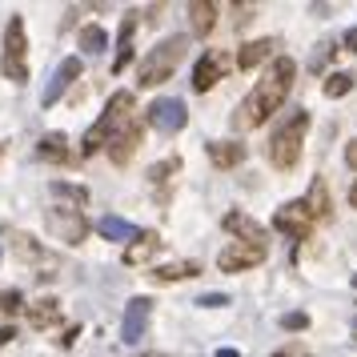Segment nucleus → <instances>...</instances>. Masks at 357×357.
Instances as JSON below:
<instances>
[{
	"label": "nucleus",
	"mask_w": 357,
	"mask_h": 357,
	"mask_svg": "<svg viewBox=\"0 0 357 357\" xmlns=\"http://www.w3.org/2000/svg\"><path fill=\"white\" fill-rule=\"evenodd\" d=\"M293 77H297V61H293V56H277L273 65H269V73L253 84V93L233 109V116H229L233 132L261 129V125L285 105V97H289V89H293Z\"/></svg>",
	"instance_id": "f257e3e1"
},
{
	"label": "nucleus",
	"mask_w": 357,
	"mask_h": 357,
	"mask_svg": "<svg viewBox=\"0 0 357 357\" xmlns=\"http://www.w3.org/2000/svg\"><path fill=\"white\" fill-rule=\"evenodd\" d=\"M185 52H189V36H169V40H161V45H153V49L141 56V65H137V81H141V89H157V84H165L173 73H177L181 61H185Z\"/></svg>",
	"instance_id": "f03ea898"
},
{
	"label": "nucleus",
	"mask_w": 357,
	"mask_h": 357,
	"mask_svg": "<svg viewBox=\"0 0 357 357\" xmlns=\"http://www.w3.org/2000/svg\"><path fill=\"white\" fill-rule=\"evenodd\" d=\"M305 129H309V113L305 109H297V113L281 125V129L269 137V145H265V157H269V165L273 169H281V173H289L293 165L301 161V145H305Z\"/></svg>",
	"instance_id": "7ed1b4c3"
},
{
	"label": "nucleus",
	"mask_w": 357,
	"mask_h": 357,
	"mask_svg": "<svg viewBox=\"0 0 357 357\" xmlns=\"http://www.w3.org/2000/svg\"><path fill=\"white\" fill-rule=\"evenodd\" d=\"M4 77L13 84H29V40H24V17H13L4 29Z\"/></svg>",
	"instance_id": "20e7f679"
},
{
	"label": "nucleus",
	"mask_w": 357,
	"mask_h": 357,
	"mask_svg": "<svg viewBox=\"0 0 357 357\" xmlns=\"http://www.w3.org/2000/svg\"><path fill=\"white\" fill-rule=\"evenodd\" d=\"M45 229L65 245H81L84 237H89V221H84V213L73 209V205H52V209H45Z\"/></svg>",
	"instance_id": "39448f33"
},
{
	"label": "nucleus",
	"mask_w": 357,
	"mask_h": 357,
	"mask_svg": "<svg viewBox=\"0 0 357 357\" xmlns=\"http://www.w3.org/2000/svg\"><path fill=\"white\" fill-rule=\"evenodd\" d=\"M145 125L157 129V132H165V137H173V132H181L185 125H189V109H185L181 97H157L145 109Z\"/></svg>",
	"instance_id": "423d86ee"
},
{
	"label": "nucleus",
	"mask_w": 357,
	"mask_h": 357,
	"mask_svg": "<svg viewBox=\"0 0 357 357\" xmlns=\"http://www.w3.org/2000/svg\"><path fill=\"white\" fill-rule=\"evenodd\" d=\"M313 217H309L305 201H289V205H281V209L273 213V229L277 233H285L289 241H305L309 233H313Z\"/></svg>",
	"instance_id": "0eeeda50"
},
{
	"label": "nucleus",
	"mask_w": 357,
	"mask_h": 357,
	"mask_svg": "<svg viewBox=\"0 0 357 357\" xmlns=\"http://www.w3.org/2000/svg\"><path fill=\"white\" fill-rule=\"evenodd\" d=\"M237 68V56H229V52H205L201 61H197V68H193V89L197 93H209L213 84L221 81L225 73H233Z\"/></svg>",
	"instance_id": "6e6552de"
},
{
	"label": "nucleus",
	"mask_w": 357,
	"mask_h": 357,
	"mask_svg": "<svg viewBox=\"0 0 357 357\" xmlns=\"http://www.w3.org/2000/svg\"><path fill=\"white\" fill-rule=\"evenodd\" d=\"M265 253L269 249H261V245H229V249H221V257H217V269L221 273H245V269H257L261 261H265Z\"/></svg>",
	"instance_id": "1a4fd4ad"
},
{
	"label": "nucleus",
	"mask_w": 357,
	"mask_h": 357,
	"mask_svg": "<svg viewBox=\"0 0 357 357\" xmlns=\"http://www.w3.org/2000/svg\"><path fill=\"white\" fill-rule=\"evenodd\" d=\"M81 73H84V61H81V56H65V61L56 65V73H52V81H49V89H45L40 105H45V109H52V105L65 97L68 89H73V81H81Z\"/></svg>",
	"instance_id": "9d476101"
},
{
	"label": "nucleus",
	"mask_w": 357,
	"mask_h": 357,
	"mask_svg": "<svg viewBox=\"0 0 357 357\" xmlns=\"http://www.w3.org/2000/svg\"><path fill=\"white\" fill-rule=\"evenodd\" d=\"M221 225H225V233H233L237 241H245V245H261V249H269V229L261 225V221H253L249 213H225L221 217Z\"/></svg>",
	"instance_id": "9b49d317"
},
{
	"label": "nucleus",
	"mask_w": 357,
	"mask_h": 357,
	"mask_svg": "<svg viewBox=\"0 0 357 357\" xmlns=\"http://www.w3.org/2000/svg\"><path fill=\"white\" fill-rule=\"evenodd\" d=\"M141 141H145V125H141V121H129L125 129H116L113 137H109V161L113 165H129L132 153L141 149Z\"/></svg>",
	"instance_id": "f8f14e48"
},
{
	"label": "nucleus",
	"mask_w": 357,
	"mask_h": 357,
	"mask_svg": "<svg viewBox=\"0 0 357 357\" xmlns=\"http://www.w3.org/2000/svg\"><path fill=\"white\" fill-rule=\"evenodd\" d=\"M149 313H153V301L149 297H132L129 305H125V321H121V341H141V333H145L149 325Z\"/></svg>",
	"instance_id": "ddd939ff"
},
{
	"label": "nucleus",
	"mask_w": 357,
	"mask_h": 357,
	"mask_svg": "<svg viewBox=\"0 0 357 357\" xmlns=\"http://www.w3.org/2000/svg\"><path fill=\"white\" fill-rule=\"evenodd\" d=\"M113 132H116L113 116L100 113V116H97V125H93V129L81 137V157H97L100 149H109V137H113Z\"/></svg>",
	"instance_id": "4468645a"
},
{
	"label": "nucleus",
	"mask_w": 357,
	"mask_h": 357,
	"mask_svg": "<svg viewBox=\"0 0 357 357\" xmlns=\"http://www.w3.org/2000/svg\"><path fill=\"white\" fill-rule=\"evenodd\" d=\"M205 153H209V161L217 165V169H237V165L245 161V145L241 141H209Z\"/></svg>",
	"instance_id": "2eb2a0df"
},
{
	"label": "nucleus",
	"mask_w": 357,
	"mask_h": 357,
	"mask_svg": "<svg viewBox=\"0 0 357 357\" xmlns=\"http://www.w3.org/2000/svg\"><path fill=\"white\" fill-rule=\"evenodd\" d=\"M36 153H40V161H49V165H68V161H73L65 132H45V137H40V145H36Z\"/></svg>",
	"instance_id": "dca6fc26"
},
{
	"label": "nucleus",
	"mask_w": 357,
	"mask_h": 357,
	"mask_svg": "<svg viewBox=\"0 0 357 357\" xmlns=\"http://www.w3.org/2000/svg\"><path fill=\"white\" fill-rule=\"evenodd\" d=\"M157 249H161V237H157L153 229H141V233H137V241L125 245V265H141V261H149Z\"/></svg>",
	"instance_id": "f3484780"
},
{
	"label": "nucleus",
	"mask_w": 357,
	"mask_h": 357,
	"mask_svg": "<svg viewBox=\"0 0 357 357\" xmlns=\"http://www.w3.org/2000/svg\"><path fill=\"white\" fill-rule=\"evenodd\" d=\"M273 40H249V45H241L237 49V68L241 73H249V68H257V65H265L269 56H273Z\"/></svg>",
	"instance_id": "a211bd4d"
},
{
	"label": "nucleus",
	"mask_w": 357,
	"mask_h": 357,
	"mask_svg": "<svg viewBox=\"0 0 357 357\" xmlns=\"http://www.w3.org/2000/svg\"><path fill=\"white\" fill-rule=\"evenodd\" d=\"M305 209H309V217H313V221H325V217L333 213V201H329V185H325L321 177H313V185H309Z\"/></svg>",
	"instance_id": "6ab92c4d"
},
{
	"label": "nucleus",
	"mask_w": 357,
	"mask_h": 357,
	"mask_svg": "<svg viewBox=\"0 0 357 357\" xmlns=\"http://www.w3.org/2000/svg\"><path fill=\"white\" fill-rule=\"evenodd\" d=\"M24 313H29V325H33V329H49V325L61 321V301H56V297H40V301H33Z\"/></svg>",
	"instance_id": "aec40b11"
},
{
	"label": "nucleus",
	"mask_w": 357,
	"mask_h": 357,
	"mask_svg": "<svg viewBox=\"0 0 357 357\" xmlns=\"http://www.w3.org/2000/svg\"><path fill=\"white\" fill-rule=\"evenodd\" d=\"M201 273V261H169V265H157L153 269V281H161V285H169V281H189V277Z\"/></svg>",
	"instance_id": "412c9836"
},
{
	"label": "nucleus",
	"mask_w": 357,
	"mask_h": 357,
	"mask_svg": "<svg viewBox=\"0 0 357 357\" xmlns=\"http://www.w3.org/2000/svg\"><path fill=\"white\" fill-rule=\"evenodd\" d=\"M189 24H193L197 36H209L213 29H217V4H209V0H193V4H189Z\"/></svg>",
	"instance_id": "4be33fe9"
},
{
	"label": "nucleus",
	"mask_w": 357,
	"mask_h": 357,
	"mask_svg": "<svg viewBox=\"0 0 357 357\" xmlns=\"http://www.w3.org/2000/svg\"><path fill=\"white\" fill-rule=\"evenodd\" d=\"M97 229H100V237H105V241H137V233H141L132 221H125V217H113V213H109V217H100Z\"/></svg>",
	"instance_id": "5701e85b"
},
{
	"label": "nucleus",
	"mask_w": 357,
	"mask_h": 357,
	"mask_svg": "<svg viewBox=\"0 0 357 357\" xmlns=\"http://www.w3.org/2000/svg\"><path fill=\"white\" fill-rule=\"evenodd\" d=\"M13 249H17L24 261H36V265H52V261H56L49 249H45V245H36L29 233H13Z\"/></svg>",
	"instance_id": "b1692460"
},
{
	"label": "nucleus",
	"mask_w": 357,
	"mask_h": 357,
	"mask_svg": "<svg viewBox=\"0 0 357 357\" xmlns=\"http://www.w3.org/2000/svg\"><path fill=\"white\" fill-rule=\"evenodd\" d=\"M81 49L89 52V56H100V52L109 49V33H105L100 24H84L81 29Z\"/></svg>",
	"instance_id": "393cba45"
},
{
	"label": "nucleus",
	"mask_w": 357,
	"mask_h": 357,
	"mask_svg": "<svg viewBox=\"0 0 357 357\" xmlns=\"http://www.w3.org/2000/svg\"><path fill=\"white\" fill-rule=\"evenodd\" d=\"M354 84H357L354 73H329V77H325V84H321V93L329 100H337V97H345V93H354Z\"/></svg>",
	"instance_id": "a878e982"
},
{
	"label": "nucleus",
	"mask_w": 357,
	"mask_h": 357,
	"mask_svg": "<svg viewBox=\"0 0 357 357\" xmlns=\"http://www.w3.org/2000/svg\"><path fill=\"white\" fill-rule=\"evenodd\" d=\"M52 197H65L73 209H81V205H89V189H81V185H68V181H52L49 185Z\"/></svg>",
	"instance_id": "bb28decb"
},
{
	"label": "nucleus",
	"mask_w": 357,
	"mask_h": 357,
	"mask_svg": "<svg viewBox=\"0 0 357 357\" xmlns=\"http://www.w3.org/2000/svg\"><path fill=\"white\" fill-rule=\"evenodd\" d=\"M173 173H181V157H165V161L149 165L145 177L153 181V185H165V181H173Z\"/></svg>",
	"instance_id": "cd10ccee"
},
{
	"label": "nucleus",
	"mask_w": 357,
	"mask_h": 357,
	"mask_svg": "<svg viewBox=\"0 0 357 357\" xmlns=\"http://www.w3.org/2000/svg\"><path fill=\"white\" fill-rule=\"evenodd\" d=\"M20 309H29L20 289H4V293H0V313H4V317H17Z\"/></svg>",
	"instance_id": "c85d7f7f"
},
{
	"label": "nucleus",
	"mask_w": 357,
	"mask_h": 357,
	"mask_svg": "<svg viewBox=\"0 0 357 357\" xmlns=\"http://www.w3.org/2000/svg\"><path fill=\"white\" fill-rule=\"evenodd\" d=\"M281 329H285V333H301V329H309V313H281Z\"/></svg>",
	"instance_id": "c756f323"
},
{
	"label": "nucleus",
	"mask_w": 357,
	"mask_h": 357,
	"mask_svg": "<svg viewBox=\"0 0 357 357\" xmlns=\"http://www.w3.org/2000/svg\"><path fill=\"white\" fill-rule=\"evenodd\" d=\"M233 13H237V29H245L249 20L257 17V4H233Z\"/></svg>",
	"instance_id": "7c9ffc66"
},
{
	"label": "nucleus",
	"mask_w": 357,
	"mask_h": 357,
	"mask_svg": "<svg viewBox=\"0 0 357 357\" xmlns=\"http://www.w3.org/2000/svg\"><path fill=\"white\" fill-rule=\"evenodd\" d=\"M197 305H205V309H221V305H229V297H225V293H205V297H201Z\"/></svg>",
	"instance_id": "2f4dec72"
},
{
	"label": "nucleus",
	"mask_w": 357,
	"mask_h": 357,
	"mask_svg": "<svg viewBox=\"0 0 357 357\" xmlns=\"http://www.w3.org/2000/svg\"><path fill=\"white\" fill-rule=\"evenodd\" d=\"M269 357H309V349L305 345H285V349H277V354H269Z\"/></svg>",
	"instance_id": "473e14b6"
},
{
	"label": "nucleus",
	"mask_w": 357,
	"mask_h": 357,
	"mask_svg": "<svg viewBox=\"0 0 357 357\" xmlns=\"http://www.w3.org/2000/svg\"><path fill=\"white\" fill-rule=\"evenodd\" d=\"M77 337H81V325H68L65 337H61V345H65V349H73V345H77Z\"/></svg>",
	"instance_id": "72a5a7b5"
},
{
	"label": "nucleus",
	"mask_w": 357,
	"mask_h": 357,
	"mask_svg": "<svg viewBox=\"0 0 357 357\" xmlns=\"http://www.w3.org/2000/svg\"><path fill=\"white\" fill-rule=\"evenodd\" d=\"M345 165H349V169L357 173V137L349 141V145H345Z\"/></svg>",
	"instance_id": "f704fd0d"
},
{
	"label": "nucleus",
	"mask_w": 357,
	"mask_h": 357,
	"mask_svg": "<svg viewBox=\"0 0 357 357\" xmlns=\"http://www.w3.org/2000/svg\"><path fill=\"white\" fill-rule=\"evenodd\" d=\"M8 341H17V325H0V349H4Z\"/></svg>",
	"instance_id": "c9c22d12"
},
{
	"label": "nucleus",
	"mask_w": 357,
	"mask_h": 357,
	"mask_svg": "<svg viewBox=\"0 0 357 357\" xmlns=\"http://www.w3.org/2000/svg\"><path fill=\"white\" fill-rule=\"evenodd\" d=\"M341 45H345L349 52H357V24H354V29H349L345 36H341Z\"/></svg>",
	"instance_id": "e433bc0d"
},
{
	"label": "nucleus",
	"mask_w": 357,
	"mask_h": 357,
	"mask_svg": "<svg viewBox=\"0 0 357 357\" xmlns=\"http://www.w3.org/2000/svg\"><path fill=\"white\" fill-rule=\"evenodd\" d=\"M349 205L357 209V181H354V189H349Z\"/></svg>",
	"instance_id": "4c0bfd02"
},
{
	"label": "nucleus",
	"mask_w": 357,
	"mask_h": 357,
	"mask_svg": "<svg viewBox=\"0 0 357 357\" xmlns=\"http://www.w3.org/2000/svg\"><path fill=\"white\" fill-rule=\"evenodd\" d=\"M217 357H241V354H237V349H221Z\"/></svg>",
	"instance_id": "58836bf2"
},
{
	"label": "nucleus",
	"mask_w": 357,
	"mask_h": 357,
	"mask_svg": "<svg viewBox=\"0 0 357 357\" xmlns=\"http://www.w3.org/2000/svg\"><path fill=\"white\" fill-rule=\"evenodd\" d=\"M137 357H169V354H157V349H153V354H137Z\"/></svg>",
	"instance_id": "ea45409f"
},
{
	"label": "nucleus",
	"mask_w": 357,
	"mask_h": 357,
	"mask_svg": "<svg viewBox=\"0 0 357 357\" xmlns=\"http://www.w3.org/2000/svg\"><path fill=\"white\" fill-rule=\"evenodd\" d=\"M354 285H357V273H354Z\"/></svg>",
	"instance_id": "a19ab883"
}]
</instances>
